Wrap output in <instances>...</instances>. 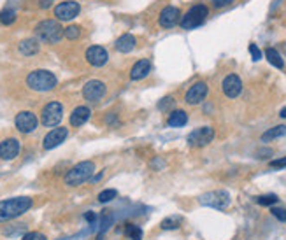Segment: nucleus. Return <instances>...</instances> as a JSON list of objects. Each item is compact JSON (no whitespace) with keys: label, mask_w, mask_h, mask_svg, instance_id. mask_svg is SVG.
Segmentation results:
<instances>
[{"label":"nucleus","mask_w":286,"mask_h":240,"mask_svg":"<svg viewBox=\"0 0 286 240\" xmlns=\"http://www.w3.org/2000/svg\"><path fill=\"white\" fill-rule=\"evenodd\" d=\"M221 88H223V93L228 96V98H235V96H239L242 91L241 78L235 74L227 76V78L223 79V82H221Z\"/></svg>","instance_id":"15"},{"label":"nucleus","mask_w":286,"mask_h":240,"mask_svg":"<svg viewBox=\"0 0 286 240\" xmlns=\"http://www.w3.org/2000/svg\"><path fill=\"white\" fill-rule=\"evenodd\" d=\"M269 165H271L272 168H285V166H286V156H285V158H279V160H272Z\"/></svg>","instance_id":"35"},{"label":"nucleus","mask_w":286,"mask_h":240,"mask_svg":"<svg viewBox=\"0 0 286 240\" xmlns=\"http://www.w3.org/2000/svg\"><path fill=\"white\" fill-rule=\"evenodd\" d=\"M67 137H69L67 128H63V126H60V128H53L51 132H48V135L44 137L42 146H44V149H55V148H58L62 142H65Z\"/></svg>","instance_id":"13"},{"label":"nucleus","mask_w":286,"mask_h":240,"mask_svg":"<svg viewBox=\"0 0 286 240\" xmlns=\"http://www.w3.org/2000/svg\"><path fill=\"white\" fill-rule=\"evenodd\" d=\"M85 219L90 223V225H95V223H97V214H95V212H86Z\"/></svg>","instance_id":"37"},{"label":"nucleus","mask_w":286,"mask_h":240,"mask_svg":"<svg viewBox=\"0 0 286 240\" xmlns=\"http://www.w3.org/2000/svg\"><path fill=\"white\" fill-rule=\"evenodd\" d=\"M62 118H63V105L60 102H49V104L44 105V109L41 112L42 125L48 126V128L56 126L62 121Z\"/></svg>","instance_id":"7"},{"label":"nucleus","mask_w":286,"mask_h":240,"mask_svg":"<svg viewBox=\"0 0 286 240\" xmlns=\"http://www.w3.org/2000/svg\"><path fill=\"white\" fill-rule=\"evenodd\" d=\"M200 203L205 207H212L218 209V211H225V209L230 205V195L223 189H218V191H209L205 195L200 196Z\"/></svg>","instance_id":"6"},{"label":"nucleus","mask_w":286,"mask_h":240,"mask_svg":"<svg viewBox=\"0 0 286 240\" xmlns=\"http://www.w3.org/2000/svg\"><path fill=\"white\" fill-rule=\"evenodd\" d=\"M234 0H212V7L214 9H221V7H227L230 5Z\"/></svg>","instance_id":"34"},{"label":"nucleus","mask_w":286,"mask_h":240,"mask_svg":"<svg viewBox=\"0 0 286 240\" xmlns=\"http://www.w3.org/2000/svg\"><path fill=\"white\" fill-rule=\"evenodd\" d=\"M265 56H267L269 63H272L276 69H283V67H285V62H283L281 55H279V53L276 51L274 48H267V49H265Z\"/></svg>","instance_id":"24"},{"label":"nucleus","mask_w":286,"mask_h":240,"mask_svg":"<svg viewBox=\"0 0 286 240\" xmlns=\"http://www.w3.org/2000/svg\"><path fill=\"white\" fill-rule=\"evenodd\" d=\"M35 35L37 39H41L42 42H48V44H56L60 39L65 35V30L62 28L58 21L55 19H44L35 26Z\"/></svg>","instance_id":"2"},{"label":"nucleus","mask_w":286,"mask_h":240,"mask_svg":"<svg viewBox=\"0 0 286 240\" xmlns=\"http://www.w3.org/2000/svg\"><path fill=\"white\" fill-rule=\"evenodd\" d=\"M95 172V163L93 161H81L76 166H72L65 175V184L67 186H79L86 182Z\"/></svg>","instance_id":"4"},{"label":"nucleus","mask_w":286,"mask_h":240,"mask_svg":"<svg viewBox=\"0 0 286 240\" xmlns=\"http://www.w3.org/2000/svg\"><path fill=\"white\" fill-rule=\"evenodd\" d=\"M179 16H181V11H179L178 7H174V5H169V7H165L164 11L160 12L158 23H160V26H164V28H172V26L179 21Z\"/></svg>","instance_id":"16"},{"label":"nucleus","mask_w":286,"mask_h":240,"mask_svg":"<svg viewBox=\"0 0 286 240\" xmlns=\"http://www.w3.org/2000/svg\"><path fill=\"white\" fill-rule=\"evenodd\" d=\"M149 71H151V62H149V60H139V62L135 63L134 67H132L130 78L134 79V81L144 79L146 76L149 74Z\"/></svg>","instance_id":"18"},{"label":"nucleus","mask_w":286,"mask_h":240,"mask_svg":"<svg viewBox=\"0 0 286 240\" xmlns=\"http://www.w3.org/2000/svg\"><path fill=\"white\" fill-rule=\"evenodd\" d=\"M125 235L130 240H142V230L139 226L128 223V225H125Z\"/></svg>","instance_id":"25"},{"label":"nucleus","mask_w":286,"mask_h":240,"mask_svg":"<svg viewBox=\"0 0 286 240\" xmlns=\"http://www.w3.org/2000/svg\"><path fill=\"white\" fill-rule=\"evenodd\" d=\"M214 139V130L211 126H200V128L193 130L188 135V144L190 148H204Z\"/></svg>","instance_id":"8"},{"label":"nucleus","mask_w":286,"mask_h":240,"mask_svg":"<svg viewBox=\"0 0 286 240\" xmlns=\"http://www.w3.org/2000/svg\"><path fill=\"white\" fill-rule=\"evenodd\" d=\"M172 104H174V100H172L171 96H167V98H164V100H162V102H160V104H158V109L165 111V109H169Z\"/></svg>","instance_id":"36"},{"label":"nucleus","mask_w":286,"mask_h":240,"mask_svg":"<svg viewBox=\"0 0 286 240\" xmlns=\"http://www.w3.org/2000/svg\"><path fill=\"white\" fill-rule=\"evenodd\" d=\"M279 116H281V118H286V107H283V109H281V112H279Z\"/></svg>","instance_id":"40"},{"label":"nucleus","mask_w":286,"mask_h":240,"mask_svg":"<svg viewBox=\"0 0 286 240\" xmlns=\"http://www.w3.org/2000/svg\"><path fill=\"white\" fill-rule=\"evenodd\" d=\"M21 240H46V237L42 233H37V232H30V233H25Z\"/></svg>","instance_id":"32"},{"label":"nucleus","mask_w":286,"mask_h":240,"mask_svg":"<svg viewBox=\"0 0 286 240\" xmlns=\"http://www.w3.org/2000/svg\"><path fill=\"white\" fill-rule=\"evenodd\" d=\"M109 60L107 49L102 48V46H92V48L86 49V62L93 67H102L105 65Z\"/></svg>","instance_id":"14"},{"label":"nucleus","mask_w":286,"mask_h":240,"mask_svg":"<svg viewBox=\"0 0 286 240\" xmlns=\"http://www.w3.org/2000/svg\"><path fill=\"white\" fill-rule=\"evenodd\" d=\"M278 196L276 195H264V196H258L257 202L260 203V205H264V207H269V205H274V203H278Z\"/></svg>","instance_id":"29"},{"label":"nucleus","mask_w":286,"mask_h":240,"mask_svg":"<svg viewBox=\"0 0 286 240\" xmlns=\"http://www.w3.org/2000/svg\"><path fill=\"white\" fill-rule=\"evenodd\" d=\"M105 95V84L98 79H92L83 88V96L90 102H98Z\"/></svg>","instance_id":"11"},{"label":"nucleus","mask_w":286,"mask_h":240,"mask_svg":"<svg viewBox=\"0 0 286 240\" xmlns=\"http://www.w3.org/2000/svg\"><path fill=\"white\" fill-rule=\"evenodd\" d=\"M207 14H209V9L205 7L204 4L193 5V7L190 9V11L186 12L185 16H181V19H179V25H181L183 28H186V30L197 28V26H200L202 23L205 21Z\"/></svg>","instance_id":"5"},{"label":"nucleus","mask_w":286,"mask_h":240,"mask_svg":"<svg viewBox=\"0 0 286 240\" xmlns=\"http://www.w3.org/2000/svg\"><path fill=\"white\" fill-rule=\"evenodd\" d=\"M37 116L34 114V112H30V111H21L16 114L14 118V125L16 128L19 130L21 133H30V132H34L35 128H37Z\"/></svg>","instance_id":"10"},{"label":"nucleus","mask_w":286,"mask_h":240,"mask_svg":"<svg viewBox=\"0 0 286 240\" xmlns=\"http://www.w3.org/2000/svg\"><path fill=\"white\" fill-rule=\"evenodd\" d=\"M16 21V12L12 9H4V11H0V23L5 26L12 25Z\"/></svg>","instance_id":"26"},{"label":"nucleus","mask_w":286,"mask_h":240,"mask_svg":"<svg viewBox=\"0 0 286 240\" xmlns=\"http://www.w3.org/2000/svg\"><path fill=\"white\" fill-rule=\"evenodd\" d=\"M79 11H81V5H79L78 2L67 0V2H62V4L56 5L55 16L60 21H71V19H74L76 16L79 14Z\"/></svg>","instance_id":"9"},{"label":"nucleus","mask_w":286,"mask_h":240,"mask_svg":"<svg viewBox=\"0 0 286 240\" xmlns=\"http://www.w3.org/2000/svg\"><path fill=\"white\" fill-rule=\"evenodd\" d=\"M81 35V28L78 25H71L69 28H65V37L71 39V41H76Z\"/></svg>","instance_id":"30"},{"label":"nucleus","mask_w":286,"mask_h":240,"mask_svg":"<svg viewBox=\"0 0 286 240\" xmlns=\"http://www.w3.org/2000/svg\"><path fill=\"white\" fill-rule=\"evenodd\" d=\"M18 49H19V53H21L23 56H34V55H37V53H39L41 46H39L37 39H25V41L19 42Z\"/></svg>","instance_id":"21"},{"label":"nucleus","mask_w":286,"mask_h":240,"mask_svg":"<svg viewBox=\"0 0 286 240\" xmlns=\"http://www.w3.org/2000/svg\"><path fill=\"white\" fill-rule=\"evenodd\" d=\"M56 76L49 71H34L26 78V84L34 91H51L56 86Z\"/></svg>","instance_id":"3"},{"label":"nucleus","mask_w":286,"mask_h":240,"mask_svg":"<svg viewBox=\"0 0 286 240\" xmlns=\"http://www.w3.org/2000/svg\"><path fill=\"white\" fill-rule=\"evenodd\" d=\"M19 153V142L16 139H5L0 142V158L2 160H14Z\"/></svg>","instance_id":"17"},{"label":"nucleus","mask_w":286,"mask_h":240,"mask_svg":"<svg viewBox=\"0 0 286 240\" xmlns=\"http://www.w3.org/2000/svg\"><path fill=\"white\" fill-rule=\"evenodd\" d=\"M53 5V0H39V7L41 9H49Z\"/></svg>","instance_id":"38"},{"label":"nucleus","mask_w":286,"mask_h":240,"mask_svg":"<svg viewBox=\"0 0 286 240\" xmlns=\"http://www.w3.org/2000/svg\"><path fill=\"white\" fill-rule=\"evenodd\" d=\"M90 109L85 107V105H79V107H76L74 111H72L71 114V125L72 126H83L86 121L90 119Z\"/></svg>","instance_id":"19"},{"label":"nucleus","mask_w":286,"mask_h":240,"mask_svg":"<svg viewBox=\"0 0 286 240\" xmlns=\"http://www.w3.org/2000/svg\"><path fill=\"white\" fill-rule=\"evenodd\" d=\"M135 44H137V41H135L134 35L125 33V35H121V37L116 41L114 48H116V51H119V53H130L132 49L135 48Z\"/></svg>","instance_id":"20"},{"label":"nucleus","mask_w":286,"mask_h":240,"mask_svg":"<svg viewBox=\"0 0 286 240\" xmlns=\"http://www.w3.org/2000/svg\"><path fill=\"white\" fill-rule=\"evenodd\" d=\"M249 53H251V56H253V60H255V62L262 60V51L258 49L257 44H249Z\"/></svg>","instance_id":"33"},{"label":"nucleus","mask_w":286,"mask_h":240,"mask_svg":"<svg viewBox=\"0 0 286 240\" xmlns=\"http://www.w3.org/2000/svg\"><path fill=\"white\" fill-rule=\"evenodd\" d=\"M207 93H209L207 84H205V82H202V81H198V82H195V84L191 86L188 91H186L185 102H186V104H190V105H197V104H200L205 96H207Z\"/></svg>","instance_id":"12"},{"label":"nucleus","mask_w":286,"mask_h":240,"mask_svg":"<svg viewBox=\"0 0 286 240\" xmlns=\"http://www.w3.org/2000/svg\"><path fill=\"white\" fill-rule=\"evenodd\" d=\"M167 123H169V126H172V128L185 126L186 123H188V114H186L185 111H181V109H178V111H172L171 114H169Z\"/></svg>","instance_id":"22"},{"label":"nucleus","mask_w":286,"mask_h":240,"mask_svg":"<svg viewBox=\"0 0 286 240\" xmlns=\"http://www.w3.org/2000/svg\"><path fill=\"white\" fill-rule=\"evenodd\" d=\"M286 135V126L285 125H279V126H274V128H269L267 132L262 135V141L264 142H271L278 137H283Z\"/></svg>","instance_id":"23"},{"label":"nucleus","mask_w":286,"mask_h":240,"mask_svg":"<svg viewBox=\"0 0 286 240\" xmlns=\"http://www.w3.org/2000/svg\"><path fill=\"white\" fill-rule=\"evenodd\" d=\"M179 223H181V218H178V216H171V218L164 219L160 225L162 230H176L179 226Z\"/></svg>","instance_id":"27"},{"label":"nucleus","mask_w":286,"mask_h":240,"mask_svg":"<svg viewBox=\"0 0 286 240\" xmlns=\"http://www.w3.org/2000/svg\"><path fill=\"white\" fill-rule=\"evenodd\" d=\"M272 216H274V218H278L279 221H286V209L274 207V209H272Z\"/></svg>","instance_id":"31"},{"label":"nucleus","mask_w":286,"mask_h":240,"mask_svg":"<svg viewBox=\"0 0 286 240\" xmlns=\"http://www.w3.org/2000/svg\"><path fill=\"white\" fill-rule=\"evenodd\" d=\"M116 196H118V191H116V189H104V191L98 195V202L107 203V202H111V200H114Z\"/></svg>","instance_id":"28"},{"label":"nucleus","mask_w":286,"mask_h":240,"mask_svg":"<svg viewBox=\"0 0 286 240\" xmlns=\"http://www.w3.org/2000/svg\"><path fill=\"white\" fill-rule=\"evenodd\" d=\"M30 207H32V198H28V196H16V198L2 200L0 202V223L19 218Z\"/></svg>","instance_id":"1"},{"label":"nucleus","mask_w":286,"mask_h":240,"mask_svg":"<svg viewBox=\"0 0 286 240\" xmlns=\"http://www.w3.org/2000/svg\"><path fill=\"white\" fill-rule=\"evenodd\" d=\"M262 155L271 156V155H272V151H271V149H260V151L257 153V156H258V158H262Z\"/></svg>","instance_id":"39"}]
</instances>
